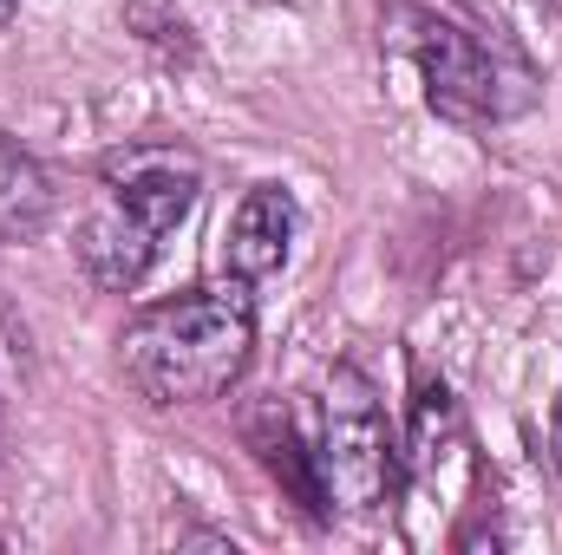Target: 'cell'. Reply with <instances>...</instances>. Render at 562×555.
<instances>
[{"label":"cell","mask_w":562,"mask_h":555,"mask_svg":"<svg viewBox=\"0 0 562 555\" xmlns=\"http://www.w3.org/2000/svg\"><path fill=\"white\" fill-rule=\"evenodd\" d=\"M99 183L119 209H132L144 229L164 242L190 223L196 196H203V157L177 138H138V144H119L105 150L99 163Z\"/></svg>","instance_id":"4"},{"label":"cell","mask_w":562,"mask_h":555,"mask_svg":"<svg viewBox=\"0 0 562 555\" xmlns=\"http://www.w3.org/2000/svg\"><path fill=\"white\" fill-rule=\"evenodd\" d=\"M386 33L419 66L425 105L438 118L477 132V125H497V118H510V112L530 105V72L524 66H504L497 53H484L458 20L425 13V7H393L386 13Z\"/></svg>","instance_id":"3"},{"label":"cell","mask_w":562,"mask_h":555,"mask_svg":"<svg viewBox=\"0 0 562 555\" xmlns=\"http://www.w3.org/2000/svg\"><path fill=\"white\" fill-rule=\"evenodd\" d=\"M59 209V190L46 177V163L26 150L20 138L0 132V242H26L53 223Z\"/></svg>","instance_id":"7"},{"label":"cell","mask_w":562,"mask_h":555,"mask_svg":"<svg viewBox=\"0 0 562 555\" xmlns=\"http://www.w3.org/2000/svg\"><path fill=\"white\" fill-rule=\"evenodd\" d=\"M550 457L562 464V399H557V412H550Z\"/></svg>","instance_id":"8"},{"label":"cell","mask_w":562,"mask_h":555,"mask_svg":"<svg viewBox=\"0 0 562 555\" xmlns=\"http://www.w3.org/2000/svg\"><path fill=\"white\" fill-rule=\"evenodd\" d=\"M307 464H314V497L321 510H347V517H373L400 497L406 484V444L386 418L380 386L360 366H334L321 380V424L307 438Z\"/></svg>","instance_id":"2"},{"label":"cell","mask_w":562,"mask_h":555,"mask_svg":"<svg viewBox=\"0 0 562 555\" xmlns=\"http://www.w3.org/2000/svg\"><path fill=\"white\" fill-rule=\"evenodd\" d=\"M79 262H86V275L99 281V287H112V294H132L144 275H150V262H157V236L144 229L132 209H119V203H105V209H92L86 223H79Z\"/></svg>","instance_id":"6"},{"label":"cell","mask_w":562,"mask_h":555,"mask_svg":"<svg viewBox=\"0 0 562 555\" xmlns=\"http://www.w3.org/2000/svg\"><path fill=\"white\" fill-rule=\"evenodd\" d=\"M256 360V301L243 281L229 287H183L150 301L119 333V373L150 406H210L223 399Z\"/></svg>","instance_id":"1"},{"label":"cell","mask_w":562,"mask_h":555,"mask_svg":"<svg viewBox=\"0 0 562 555\" xmlns=\"http://www.w3.org/2000/svg\"><path fill=\"white\" fill-rule=\"evenodd\" d=\"M13 13H20V0H0V33L13 26Z\"/></svg>","instance_id":"9"},{"label":"cell","mask_w":562,"mask_h":555,"mask_svg":"<svg viewBox=\"0 0 562 555\" xmlns=\"http://www.w3.org/2000/svg\"><path fill=\"white\" fill-rule=\"evenodd\" d=\"M301 242V203L281 190V183H256L243 190V203L229 209V229H223V269L243 281H269L288 269Z\"/></svg>","instance_id":"5"}]
</instances>
